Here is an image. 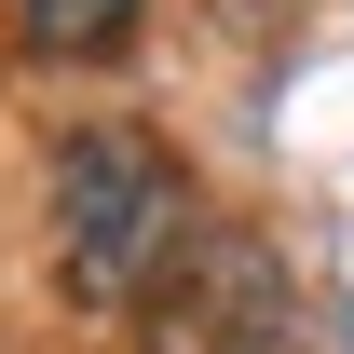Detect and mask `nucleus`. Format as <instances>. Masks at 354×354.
<instances>
[{
	"label": "nucleus",
	"instance_id": "f257e3e1",
	"mask_svg": "<svg viewBox=\"0 0 354 354\" xmlns=\"http://www.w3.org/2000/svg\"><path fill=\"white\" fill-rule=\"evenodd\" d=\"M41 218H55V286L82 313H136V300H164L177 259H191V177H177L164 136H136V123H82L68 150H55V191H41Z\"/></svg>",
	"mask_w": 354,
	"mask_h": 354
},
{
	"label": "nucleus",
	"instance_id": "f03ea898",
	"mask_svg": "<svg viewBox=\"0 0 354 354\" xmlns=\"http://www.w3.org/2000/svg\"><path fill=\"white\" fill-rule=\"evenodd\" d=\"M164 300H177V354H286V272L245 232H191Z\"/></svg>",
	"mask_w": 354,
	"mask_h": 354
},
{
	"label": "nucleus",
	"instance_id": "7ed1b4c3",
	"mask_svg": "<svg viewBox=\"0 0 354 354\" xmlns=\"http://www.w3.org/2000/svg\"><path fill=\"white\" fill-rule=\"evenodd\" d=\"M0 14H14V55H41V68H109L150 0H0Z\"/></svg>",
	"mask_w": 354,
	"mask_h": 354
}]
</instances>
